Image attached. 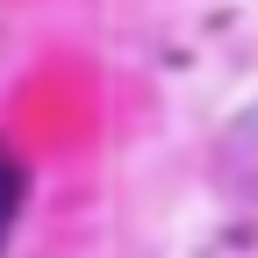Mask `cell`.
I'll use <instances>...</instances> for the list:
<instances>
[{
    "label": "cell",
    "mask_w": 258,
    "mask_h": 258,
    "mask_svg": "<svg viewBox=\"0 0 258 258\" xmlns=\"http://www.w3.org/2000/svg\"><path fill=\"white\" fill-rule=\"evenodd\" d=\"M22 194H29V172L15 165L8 151H0V244H8V230H15V215H22Z\"/></svg>",
    "instance_id": "cell-1"
}]
</instances>
